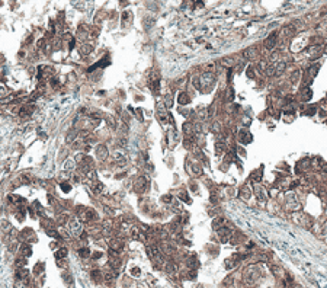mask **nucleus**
<instances>
[{"label":"nucleus","instance_id":"1","mask_svg":"<svg viewBox=\"0 0 327 288\" xmlns=\"http://www.w3.org/2000/svg\"><path fill=\"white\" fill-rule=\"evenodd\" d=\"M148 186V179L145 178V176H140L137 179V182H135V188H137L138 191H141V192H144L145 189Z\"/></svg>","mask_w":327,"mask_h":288},{"label":"nucleus","instance_id":"2","mask_svg":"<svg viewBox=\"0 0 327 288\" xmlns=\"http://www.w3.org/2000/svg\"><path fill=\"white\" fill-rule=\"evenodd\" d=\"M35 111V108L32 106V105H26V106H23L20 111H19V115L22 117V118H25V119H28L31 115H32V112Z\"/></svg>","mask_w":327,"mask_h":288},{"label":"nucleus","instance_id":"3","mask_svg":"<svg viewBox=\"0 0 327 288\" xmlns=\"http://www.w3.org/2000/svg\"><path fill=\"white\" fill-rule=\"evenodd\" d=\"M69 227L71 230V233H76V231H80V221L77 218H71L69 220Z\"/></svg>","mask_w":327,"mask_h":288},{"label":"nucleus","instance_id":"4","mask_svg":"<svg viewBox=\"0 0 327 288\" xmlns=\"http://www.w3.org/2000/svg\"><path fill=\"white\" fill-rule=\"evenodd\" d=\"M147 252L150 255V258H160L158 247H157L156 244H148V246H147Z\"/></svg>","mask_w":327,"mask_h":288},{"label":"nucleus","instance_id":"5","mask_svg":"<svg viewBox=\"0 0 327 288\" xmlns=\"http://www.w3.org/2000/svg\"><path fill=\"white\" fill-rule=\"evenodd\" d=\"M96 153H98V157H99L101 160H105V159H106V156H108V149H106V146H103V144L98 146Z\"/></svg>","mask_w":327,"mask_h":288},{"label":"nucleus","instance_id":"6","mask_svg":"<svg viewBox=\"0 0 327 288\" xmlns=\"http://www.w3.org/2000/svg\"><path fill=\"white\" fill-rule=\"evenodd\" d=\"M109 246H111V250H115V252H118L122 249V242L118 240V239H112L111 242H109Z\"/></svg>","mask_w":327,"mask_h":288},{"label":"nucleus","instance_id":"7","mask_svg":"<svg viewBox=\"0 0 327 288\" xmlns=\"http://www.w3.org/2000/svg\"><path fill=\"white\" fill-rule=\"evenodd\" d=\"M230 233H231V231H230L228 229L223 227V229H221V230L218 231V234H220V240H221L223 243H225V242L228 240V237H230Z\"/></svg>","mask_w":327,"mask_h":288},{"label":"nucleus","instance_id":"8","mask_svg":"<svg viewBox=\"0 0 327 288\" xmlns=\"http://www.w3.org/2000/svg\"><path fill=\"white\" fill-rule=\"evenodd\" d=\"M20 253L23 255L25 258L31 256V253H32V249H31V246H29L28 243H23V244H22V247H20Z\"/></svg>","mask_w":327,"mask_h":288},{"label":"nucleus","instance_id":"9","mask_svg":"<svg viewBox=\"0 0 327 288\" xmlns=\"http://www.w3.org/2000/svg\"><path fill=\"white\" fill-rule=\"evenodd\" d=\"M92 278L95 279V282H101V281H103V273L99 269H95V271H92Z\"/></svg>","mask_w":327,"mask_h":288},{"label":"nucleus","instance_id":"10","mask_svg":"<svg viewBox=\"0 0 327 288\" xmlns=\"http://www.w3.org/2000/svg\"><path fill=\"white\" fill-rule=\"evenodd\" d=\"M275 42H276V34H272V35H271V38H268V39H266L265 45H266L269 50H272V48H273V45H275Z\"/></svg>","mask_w":327,"mask_h":288},{"label":"nucleus","instance_id":"11","mask_svg":"<svg viewBox=\"0 0 327 288\" xmlns=\"http://www.w3.org/2000/svg\"><path fill=\"white\" fill-rule=\"evenodd\" d=\"M131 19H132L131 12H124V13H122V25H124V26H127V23H128V22H131Z\"/></svg>","mask_w":327,"mask_h":288},{"label":"nucleus","instance_id":"12","mask_svg":"<svg viewBox=\"0 0 327 288\" xmlns=\"http://www.w3.org/2000/svg\"><path fill=\"white\" fill-rule=\"evenodd\" d=\"M189 101H190V99H189V96H188L186 93H180V95H179V98H177V102H179L180 105H186Z\"/></svg>","mask_w":327,"mask_h":288},{"label":"nucleus","instance_id":"13","mask_svg":"<svg viewBox=\"0 0 327 288\" xmlns=\"http://www.w3.org/2000/svg\"><path fill=\"white\" fill-rule=\"evenodd\" d=\"M240 197L243 199H249V197H250V189L247 186H243V189H241V192H240Z\"/></svg>","mask_w":327,"mask_h":288},{"label":"nucleus","instance_id":"14","mask_svg":"<svg viewBox=\"0 0 327 288\" xmlns=\"http://www.w3.org/2000/svg\"><path fill=\"white\" fill-rule=\"evenodd\" d=\"M92 189H93V192H102L103 191V184H101V182H95L93 185H92Z\"/></svg>","mask_w":327,"mask_h":288},{"label":"nucleus","instance_id":"15","mask_svg":"<svg viewBox=\"0 0 327 288\" xmlns=\"http://www.w3.org/2000/svg\"><path fill=\"white\" fill-rule=\"evenodd\" d=\"M92 52V47L90 45H82L80 47V54L82 55H87V54H90Z\"/></svg>","mask_w":327,"mask_h":288},{"label":"nucleus","instance_id":"16","mask_svg":"<svg viewBox=\"0 0 327 288\" xmlns=\"http://www.w3.org/2000/svg\"><path fill=\"white\" fill-rule=\"evenodd\" d=\"M55 256H57L58 259H64V258L67 256V249H66V247H61V249L55 253Z\"/></svg>","mask_w":327,"mask_h":288},{"label":"nucleus","instance_id":"17","mask_svg":"<svg viewBox=\"0 0 327 288\" xmlns=\"http://www.w3.org/2000/svg\"><path fill=\"white\" fill-rule=\"evenodd\" d=\"M224 150H225V146H224V144H221V143H217V144H215V153H217V154H223Z\"/></svg>","mask_w":327,"mask_h":288},{"label":"nucleus","instance_id":"18","mask_svg":"<svg viewBox=\"0 0 327 288\" xmlns=\"http://www.w3.org/2000/svg\"><path fill=\"white\" fill-rule=\"evenodd\" d=\"M57 221H58V224H66V223H69V217L66 214H61V215H58Z\"/></svg>","mask_w":327,"mask_h":288},{"label":"nucleus","instance_id":"19","mask_svg":"<svg viewBox=\"0 0 327 288\" xmlns=\"http://www.w3.org/2000/svg\"><path fill=\"white\" fill-rule=\"evenodd\" d=\"M106 121H108V124H109L111 128H115V119H114V117L108 115V117H106Z\"/></svg>","mask_w":327,"mask_h":288},{"label":"nucleus","instance_id":"20","mask_svg":"<svg viewBox=\"0 0 327 288\" xmlns=\"http://www.w3.org/2000/svg\"><path fill=\"white\" fill-rule=\"evenodd\" d=\"M79 255H80L82 258H87V256L90 255V252H89V249L85 247V249H80V250H79Z\"/></svg>","mask_w":327,"mask_h":288},{"label":"nucleus","instance_id":"21","mask_svg":"<svg viewBox=\"0 0 327 288\" xmlns=\"http://www.w3.org/2000/svg\"><path fill=\"white\" fill-rule=\"evenodd\" d=\"M47 234H48V236H51V237H57V231H55L54 229H50V230H47Z\"/></svg>","mask_w":327,"mask_h":288},{"label":"nucleus","instance_id":"22","mask_svg":"<svg viewBox=\"0 0 327 288\" xmlns=\"http://www.w3.org/2000/svg\"><path fill=\"white\" fill-rule=\"evenodd\" d=\"M61 188H63V191H64V192H69L71 186H70L69 184H61Z\"/></svg>","mask_w":327,"mask_h":288},{"label":"nucleus","instance_id":"23","mask_svg":"<svg viewBox=\"0 0 327 288\" xmlns=\"http://www.w3.org/2000/svg\"><path fill=\"white\" fill-rule=\"evenodd\" d=\"M166 106H167V108L172 106V96H167V98H166Z\"/></svg>","mask_w":327,"mask_h":288},{"label":"nucleus","instance_id":"24","mask_svg":"<svg viewBox=\"0 0 327 288\" xmlns=\"http://www.w3.org/2000/svg\"><path fill=\"white\" fill-rule=\"evenodd\" d=\"M99 256H102L101 252H96V253H93V259H99Z\"/></svg>","mask_w":327,"mask_h":288},{"label":"nucleus","instance_id":"25","mask_svg":"<svg viewBox=\"0 0 327 288\" xmlns=\"http://www.w3.org/2000/svg\"><path fill=\"white\" fill-rule=\"evenodd\" d=\"M163 201H164V202H170V197H169V195L163 197Z\"/></svg>","mask_w":327,"mask_h":288}]
</instances>
